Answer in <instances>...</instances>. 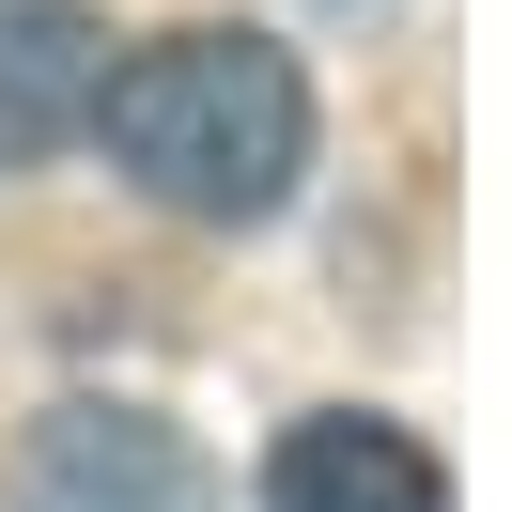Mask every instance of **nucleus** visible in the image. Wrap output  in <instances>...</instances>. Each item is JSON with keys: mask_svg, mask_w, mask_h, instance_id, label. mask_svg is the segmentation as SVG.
Returning <instances> with one entry per match:
<instances>
[{"mask_svg": "<svg viewBox=\"0 0 512 512\" xmlns=\"http://www.w3.org/2000/svg\"><path fill=\"white\" fill-rule=\"evenodd\" d=\"M94 140L156 218L202 233H264L311 171V63L249 16H187V32H140L94 78Z\"/></svg>", "mask_w": 512, "mask_h": 512, "instance_id": "f257e3e1", "label": "nucleus"}, {"mask_svg": "<svg viewBox=\"0 0 512 512\" xmlns=\"http://www.w3.org/2000/svg\"><path fill=\"white\" fill-rule=\"evenodd\" d=\"M16 512H218V466L171 435L156 404H47L32 466H16Z\"/></svg>", "mask_w": 512, "mask_h": 512, "instance_id": "f03ea898", "label": "nucleus"}, {"mask_svg": "<svg viewBox=\"0 0 512 512\" xmlns=\"http://www.w3.org/2000/svg\"><path fill=\"white\" fill-rule=\"evenodd\" d=\"M264 512H450V466L373 404H311L264 450Z\"/></svg>", "mask_w": 512, "mask_h": 512, "instance_id": "7ed1b4c3", "label": "nucleus"}, {"mask_svg": "<svg viewBox=\"0 0 512 512\" xmlns=\"http://www.w3.org/2000/svg\"><path fill=\"white\" fill-rule=\"evenodd\" d=\"M94 78H109V16L94 0H0V171L63 156L94 125Z\"/></svg>", "mask_w": 512, "mask_h": 512, "instance_id": "20e7f679", "label": "nucleus"}]
</instances>
